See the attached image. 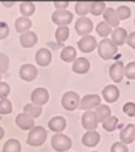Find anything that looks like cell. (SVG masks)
<instances>
[{
  "mask_svg": "<svg viewBox=\"0 0 135 152\" xmlns=\"http://www.w3.org/2000/svg\"><path fill=\"white\" fill-rule=\"evenodd\" d=\"M54 5H55L56 10H67V7L70 5V3L68 1H55Z\"/></svg>",
  "mask_w": 135,
  "mask_h": 152,
  "instance_id": "43",
  "label": "cell"
},
{
  "mask_svg": "<svg viewBox=\"0 0 135 152\" xmlns=\"http://www.w3.org/2000/svg\"><path fill=\"white\" fill-rule=\"evenodd\" d=\"M60 59L63 61H66V63H74V61L78 59L76 58V50H75L74 47H71V45L64 47L60 52Z\"/></svg>",
  "mask_w": 135,
  "mask_h": 152,
  "instance_id": "24",
  "label": "cell"
},
{
  "mask_svg": "<svg viewBox=\"0 0 135 152\" xmlns=\"http://www.w3.org/2000/svg\"><path fill=\"white\" fill-rule=\"evenodd\" d=\"M128 44V47H131L133 50H135V31L131 32V34H128V37H127V42H126Z\"/></svg>",
  "mask_w": 135,
  "mask_h": 152,
  "instance_id": "42",
  "label": "cell"
},
{
  "mask_svg": "<svg viewBox=\"0 0 135 152\" xmlns=\"http://www.w3.org/2000/svg\"><path fill=\"white\" fill-rule=\"evenodd\" d=\"M94 152H95V151H94Z\"/></svg>",
  "mask_w": 135,
  "mask_h": 152,
  "instance_id": "48",
  "label": "cell"
},
{
  "mask_svg": "<svg viewBox=\"0 0 135 152\" xmlns=\"http://www.w3.org/2000/svg\"><path fill=\"white\" fill-rule=\"evenodd\" d=\"M111 152H128V147L125 143L117 142L111 145Z\"/></svg>",
  "mask_w": 135,
  "mask_h": 152,
  "instance_id": "39",
  "label": "cell"
},
{
  "mask_svg": "<svg viewBox=\"0 0 135 152\" xmlns=\"http://www.w3.org/2000/svg\"><path fill=\"white\" fill-rule=\"evenodd\" d=\"M31 27H32V21H31V19H29V18L20 16V18H18V19H16V21H15V29L20 35L28 32Z\"/></svg>",
  "mask_w": 135,
  "mask_h": 152,
  "instance_id": "22",
  "label": "cell"
},
{
  "mask_svg": "<svg viewBox=\"0 0 135 152\" xmlns=\"http://www.w3.org/2000/svg\"><path fill=\"white\" fill-rule=\"evenodd\" d=\"M52 21L59 27H67L72 20H74V15L70 12L68 10H56L51 16Z\"/></svg>",
  "mask_w": 135,
  "mask_h": 152,
  "instance_id": "5",
  "label": "cell"
},
{
  "mask_svg": "<svg viewBox=\"0 0 135 152\" xmlns=\"http://www.w3.org/2000/svg\"><path fill=\"white\" fill-rule=\"evenodd\" d=\"M19 11L24 18H29L35 12V4L32 1H21L19 4Z\"/></svg>",
  "mask_w": 135,
  "mask_h": 152,
  "instance_id": "27",
  "label": "cell"
},
{
  "mask_svg": "<svg viewBox=\"0 0 135 152\" xmlns=\"http://www.w3.org/2000/svg\"><path fill=\"white\" fill-rule=\"evenodd\" d=\"M10 68V58L5 53L0 52V75L5 74Z\"/></svg>",
  "mask_w": 135,
  "mask_h": 152,
  "instance_id": "36",
  "label": "cell"
},
{
  "mask_svg": "<svg viewBox=\"0 0 135 152\" xmlns=\"http://www.w3.org/2000/svg\"><path fill=\"white\" fill-rule=\"evenodd\" d=\"M35 60H36L37 66L40 67H47L48 64L52 60V55H51V51L47 48H40L37 50L36 55H35Z\"/></svg>",
  "mask_w": 135,
  "mask_h": 152,
  "instance_id": "15",
  "label": "cell"
},
{
  "mask_svg": "<svg viewBox=\"0 0 135 152\" xmlns=\"http://www.w3.org/2000/svg\"><path fill=\"white\" fill-rule=\"evenodd\" d=\"M98 119L94 111H86L82 115V126L87 131H95L98 127Z\"/></svg>",
  "mask_w": 135,
  "mask_h": 152,
  "instance_id": "9",
  "label": "cell"
},
{
  "mask_svg": "<svg viewBox=\"0 0 135 152\" xmlns=\"http://www.w3.org/2000/svg\"><path fill=\"white\" fill-rule=\"evenodd\" d=\"M118 52V47L111 42V39H103L98 43V53L103 60H110Z\"/></svg>",
  "mask_w": 135,
  "mask_h": 152,
  "instance_id": "1",
  "label": "cell"
},
{
  "mask_svg": "<svg viewBox=\"0 0 135 152\" xmlns=\"http://www.w3.org/2000/svg\"><path fill=\"white\" fill-rule=\"evenodd\" d=\"M10 35V27L7 23L0 21V40H4L5 37Z\"/></svg>",
  "mask_w": 135,
  "mask_h": 152,
  "instance_id": "41",
  "label": "cell"
},
{
  "mask_svg": "<svg viewBox=\"0 0 135 152\" xmlns=\"http://www.w3.org/2000/svg\"><path fill=\"white\" fill-rule=\"evenodd\" d=\"M4 137V129H3V127H0V140Z\"/></svg>",
  "mask_w": 135,
  "mask_h": 152,
  "instance_id": "45",
  "label": "cell"
},
{
  "mask_svg": "<svg viewBox=\"0 0 135 152\" xmlns=\"http://www.w3.org/2000/svg\"><path fill=\"white\" fill-rule=\"evenodd\" d=\"M0 79H1V75H0ZM0 81H1V80H0Z\"/></svg>",
  "mask_w": 135,
  "mask_h": 152,
  "instance_id": "46",
  "label": "cell"
},
{
  "mask_svg": "<svg viewBox=\"0 0 135 152\" xmlns=\"http://www.w3.org/2000/svg\"><path fill=\"white\" fill-rule=\"evenodd\" d=\"M48 99H50V94H48L47 89L42 88V87L35 88L31 94V103L35 105H39V107L44 105L48 102Z\"/></svg>",
  "mask_w": 135,
  "mask_h": 152,
  "instance_id": "8",
  "label": "cell"
},
{
  "mask_svg": "<svg viewBox=\"0 0 135 152\" xmlns=\"http://www.w3.org/2000/svg\"><path fill=\"white\" fill-rule=\"evenodd\" d=\"M103 18H104V21H106V23H109L112 28H118L120 20L118 19L117 10H115V8H112V7L106 8V11L103 12Z\"/></svg>",
  "mask_w": 135,
  "mask_h": 152,
  "instance_id": "20",
  "label": "cell"
},
{
  "mask_svg": "<svg viewBox=\"0 0 135 152\" xmlns=\"http://www.w3.org/2000/svg\"><path fill=\"white\" fill-rule=\"evenodd\" d=\"M101 142V134L98 131H87L82 137V143L86 147H95L98 143Z\"/></svg>",
  "mask_w": 135,
  "mask_h": 152,
  "instance_id": "17",
  "label": "cell"
},
{
  "mask_svg": "<svg viewBox=\"0 0 135 152\" xmlns=\"http://www.w3.org/2000/svg\"><path fill=\"white\" fill-rule=\"evenodd\" d=\"M37 43V35L32 31H28L20 36V44L23 48H31Z\"/></svg>",
  "mask_w": 135,
  "mask_h": 152,
  "instance_id": "23",
  "label": "cell"
},
{
  "mask_svg": "<svg viewBox=\"0 0 135 152\" xmlns=\"http://www.w3.org/2000/svg\"><path fill=\"white\" fill-rule=\"evenodd\" d=\"M127 37H128V34L125 28L122 27H118V28H114L112 29V34H111V42L114 43L117 47H120L123 45L126 42H127Z\"/></svg>",
  "mask_w": 135,
  "mask_h": 152,
  "instance_id": "14",
  "label": "cell"
},
{
  "mask_svg": "<svg viewBox=\"0 0 135 152\" xmlns=\"http://www.w3.org/2000/svg\"><path fill=\"white\" fill-rule=\"evenodd\" d=\"M96 34H98L99 36H102L103 39H107V36H110V35L112 34V27L103 20L96 24Z\"/></svg>",
  "mask_w": 135,
  "mask_h": 152,
  "instance_id": "26",
  "label": "cell"
},
{
  "mask_svg": "<svg viewBox=\"0 0 135 152\" xmlns=\"http://www.w3.org/2000/svg\"><path fill=\"white\" fill-rule=\"evenodd\" d=\"M94 29V24L92 20L90 18H79L76 21H75V31L80 35V36H87L90 35V32Z\"/></svg>",
  "mask_w": 135,
  "mask_h": 152,
  "instance_id": "7",
  "label": "cell"
},
{
  "mask_svg": "<svg viewBox=\"0 0 135 152\" xmlns=\"http://www.w3.org/2000/svg\"><path fill=\"white\" fill-rule=\"evenodd\" d=\"M45 139H47V131L43 127H34L28 132L27 143L29 145H32V147H39V145L44 144Z\"/></svg>",
  "mask_w": 135,
  "mask_h": 152,
  "instance_id": "2",
  "label": "cell"
},
{
  "mask_svg": "<svg viewBox=\"0 0 135 152\" xmlns=\"http://www.w3.org/2000/svg\"><path fill=\"white\" fill-rule=\"evenodd\" d=\"M110 77L115 83H120L125 77V64L122 61H115L110 67Z\"/></svg>",
  "mask_w": 135,
  "mask_h": 152,
  "instance_id": "13",
  "label": "cell"
},
{
  "mask_svg": "<svg viewBox=\"0 0 135 152\" xmlns=\"http://www.w3.org/2000/svg\"><path fill=\"white\" fill-rule=\"evenodd\" d=\"M78 47H79V50L82 51V52L90 53L98 47V43H96V39L94 36L87 35V36H83L82 39L78 42Z\"/></svg>",
  "mask_w": 135,
  "mask_h": 152,
  "instance_id": "11",
  "label": "cell"
},
{
  "mask_svg": "<svg viewBox=\"0 0 135 152\" xmlns=\"http://www.w3.org/2000/svg\"><path fill=\"white\" fill-rule=\"evenodd\" d=\"M94 112H95L98 121H102V123H104L107 119L112 116L111 115V110H110V107L107 104H101L95 111H94Z\"/></svg>",
  "mask_w": 135,
  "mask_h": 152,
  "instance_id": "25",
  "label": "cell"
},
{
  "mask_svg": "<svg viewBox=\"0 0 135 152\" xmlns=\"http://www.w3.org/2000/svg\"><path fill=\"white\" fill-rule=\"evenodd\" d=\"M11 92V87L8 83L5 81H0V100L1 99H7V96Z\"/></svg>",
  "mask_w": 135,
  "mask_h": 152,
  "instance_id": "38",
  "label": "cell"
},
{
  "mask_svg": "<svg viewBox=\"0 0 135 152\" xmlns=\"http://www.w3.org/2000/svg\"><path fill=\"white\" fill-rule=\"evenodd\" d=\"M51 145L55 151L58 152H66L71 148L72 143H71V139H70L67 135H63V134H55L51 139Z\"/></svg>",
  "mask_w": 135,
  "mask_h": 152,
  "instance_id": "3",
  "label": "cell"
},
{
  "mask_svg": "<svg viewBox=\"0 0 135 152\" xmlns=\"http://www.w3.org/2000/svg\"><path fill=\"white\" fill-rule=\"evenodd\" d=\"M117 15L119 20H126L131 16V10L127 7V5H119L117 8Z\"/></svg>",
  "mask_w": 135,
  "mask_h": 152,
  "instance_id": "34",
  "label": "cell"
},
{
  "mask_svg": "<svg viewBox=\"0 0 135 152\" xmlns=\"http://www.w3.org/2000/svg\"><path fill=\"white\" fill-rule=\"evenodd\" d=\"M3 152H21V144L18 139H10L4 143Z\"/></svg>",
  "mask_w": 135,
  "mask_h": 152,
  "instance_id": "31",
  "label": "cell"
},
{
  "mask_svg": "<svg viewBox=\"0 0 135 152\" xmlns=\"http://www.w3.org/2000/svg\"><path fill=\"white\" fill-rule=\"evenodd\" d=\"M15 121H16V126L20 129H23V131H31L35 127V120L24 112L19 113V115L16 116Z\"/></svg>",
  "mask_w": 135,
  "mask_h": 152,
  "instance_id": "12",
  "label": "cell"
},
{
  "mask_svg": "<svg viewBox=\"0 0 135 152\" xmlns=\"http://www.w3.org/2000/svg\"><path fill=\"white\" fill-rule=\"evenodd\" d=\"M123 112L126 113L127 116H134L135 118V103H126L125 105H123Z\"/></svg>",
  "mask_w": 135,
  "mask_h": 152,
  "instance_id": "40",
  "label": "cell"
},
{
  "mask_svg": "<svg viewBox=\"0 0 135 152\" xmlns=\"http://www.w3.org/2000/svg\"><path fill=\"white\" fill-rule=\"evenodd\" d=\"M102 100H101V96L99 95H94V94H90V95H86L82 100H80V105L79 107L82 108L83 111H92V110H96L99 105L102 104Z\"/></svg>",
  "mask_w": 135,
  "mask_h": 152,
  "instance_id": "6",
  "label": "cell"
},
{
  "mask_svg": "<svg viewBox=\"0 0 135 152\" xmlns=\"http://www.w3.org/2000/svg\"><path fill=\"white\" fill-rule=\"evenodd\" d=\"M72 71L79 75L87 74V72L90 71V61L86 58H78L76 60L74 61V64H72Z\"/></svg>",
  "mask_w": 135,
  "mask_h": 152,
  "instance_id": "21",
  "label": "cell"
},
{
  "mask_svg": "<svg viewBox=\"0 0 135 152\" xmlns=\"http://www.w3.org/2000/svg\"><path fill=\"white\" fill-rule=\"evenodd\" d=\"M23 112L27 113L28 116H31L32 119H36V118H39V116L42 115V107L35 105V104H32V103H28V104L24 105Z\"/></svg>",
  "mask_w": 135,
  "mask_h": 152,
  "instance_id": "28",
  "label": "cell"
},
{
  "mask_svg": "<svg viewBox=\"0 0 135 152\" xmlns=\"http://www.w3.org/2000/svg\"><path fill=\"white\" fill-rule=\"evenodd\" d=\"M106 3L104 1H91V8H90V12L95 16H99L106 11Z\"/></svg>",
  "mask_w": 135,
  "mask_h": 152,
  "instance_id": "32",
  "label": "cell"
},
{
  "mask_svg": "<svg viewBox=\"0 0 135 152\" xmlns=\"http://www.w3.org/2000/svg\"><path fill=\"white\" fill-rule=\"evenodd\" d=\"M125 76L127 79H131V80L135 79V61H130L125 66Z\"/></svg>",
  "mask_w": 135,
  "mask_h": 152,
  "instance_id": "37",
  "label": "cell"
},
{
  "mask_svg": "<svg viewBox=\"0 0 135 152\" xmlns=\"http://www.w3.org/2000/svg\"><path fill=\"white\" fill-rule=\"evenodd\" d=\"M80 96L74 91H68L62 97V105L66 111H75L80 105Z\"/></svg>",
  "mask_w": 135,
  "mask_h": 152,
  "instance_id": "4",
  "label": "cell"
},
{
  "mask_svg": "<svg viewBox=\"0 0 135 152\" xmlns=\"http://www.w3.org/2000/svg\"><path fill=\"white\" fill-rule=\"evenodd\" d=\"M91 8V3L88 1H78L75 3V13L79 15V18H86Z\"/></svg>",
  "mask_w": 135,
  "mask_h": 152,
  "instance_id": "29",
  "label": "cell"
},
{
  "mask_svg": "<svg viewBox=\"0 0 135 152\" xmlns=\"http://www.w3.org/2000/svg\"><path fill=\"white\" fill-rule=\"evenodd\" d=\"M19 76L24 81H34L37 77V68L32 64H23L19 69Z\"/></svg>",
  "mask_w": 135,
  "mask_h": 152,
  "instance_id": "10",
  "label": "cell"
},
{
  "mask_svg": "<svg viewBox=\"0 0 135 152\" xmlns=\"http://www.w3.org/2000/svg\"><path fill=\"white\" fill-rule=\"evenodd\" d=\"M120 142L125 144H130L135 142V124H127L120 131Z\"/></svg>",
  "mask_w": 135,
  "mask_h": 152,
  "instance_id": "19",
  "label": "cell"
},
{
  "mask_svg": "<svg viewBox=\"0 0 135 152\" xmlns=\"http://www.w3.org/2000/svg\"><path fill=\"white\" fill-rule=\"evenodd\" d=\"M118 118H115V116H111V118H109L106 121L103 123V128L106 129L107 132H112L117 129L118 127Z\"/></svg>",
  "mask_w": 135,
  "mask_h": 152,
  "instance_id": "33",
  "label": "cell"
},
{
  "mask_svg": "<svg viewBox=\"0 0 135 152\" xmlns=\"http://www.w3.org/2000/svg\"><path fill=\"white\" fill-rule=\"evenodd\" d=\"M12 112V103L8 99L0 100V115H8Z\"/></svg>",
  "mask_w": 135,
  "mask_h": 152,
  "instance_id": "35",
  "label": "cell"
},
{
  "mask_svg": "<svg viewBox=\"0 0 135 152\" xmlns=\"http://www.w3.org/2000/svg\"><path fill=\"white\" fill-rule=\"evenodd\" d=\"M68 36H70L68 27H58V28H56V31H55V39H56V42L59 43V45L64 44V42L68 39Z\"/></svg>",
  "mask_w": 135,
  "mask_h": 152,
  "instance_id": "30",
  "label": "cell"
},
{
  "mask_svg": "<svg viewBox=\"0 0 135 152\" xmlns=\"http://www.w3.org/2000/svg\"><path fill=\"white\" fill-rule=\"evenodd\" d=\"M1 4L4 5V7H12L15 3H13V1H1Z\"/></svg>",
  "mask_w": 135,
  "mask_h": 152,
  "instance_id": "44",
  "label": "cell"
},
{
  "mask_svg": "<svg viewBox=\"0 0 135 152\" xmlns=\"http://www.w3.org/2000/svg\"><path fill=\"white\" fill-rule=\"evenodd\" d=\"M66 127H67V120L63 116H55V118H52L48 121V128L51 131L56 132V134H62Z\"/></svg>",
  "mask_w": 135,
  "mask_h": 152,
  "instance_id": "18",
  "label": "cell"
},
{
  "mask_svg": "<svg viewBox=\"0 0 135 152\" xmlns=\"http://www.w3.org/2000/svg\"><path fill=\"white\" fill-rule=\"evenodd\" d=\"M134 26H135V20H134Z\"/></svg>",
  "mask_w": 135,
  "mask_h": 152,
  "instance_id": "47",
  "label": "cell"
},
{
  "mask_svg": "<svg viewBox=\"0 0 135 152\" xmlns=\"http://www.w3.org/2000/svg\"><path fill=\"white\" fill-rule=\"evenodd\" d=\"M119 95H120V92L117 86H107L102 91V96H103V99L107 103H115L119 99Z\"/></svg>",
  "mask_w": 135,
  "mask_h": 152,
  "instance_id": "16",
  "label": "cell"
}]
</instances>
